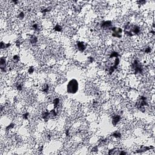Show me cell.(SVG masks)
I'll return each instance as SVG.
<instances>
[{
	"label": "cell",
	"instance_id": "obj_1",
	"mask_svg": "<svg viewBox=\"0 0 155 155\" xmlns=\"http://www.w3.org/2000/svg\"><path fill=\"white\" fill-rule=\"evenodd\" d=\"M79 89V84L75 79H72L69 82L67 86V91L68 94H75Z\"/></svg>",
	"mask_w": 155,
	"mask_h": 155
},
{
	"label": "cell",
	"instance_id": "obj_2",
	"mask_svg": "<svg viewBox=\"0 0 155 155\" xmlns=\"http://www.w3.org/2000/svg\"><path fill=\"white\" fill-rule=\"evenodd\" d=\"M76 46L78 50L81 52H84L85 49V46L83 42H78L76 44Z\"/></svg>",
	"mask_w": 155,
	"mask_h": 155
}]
</instances>
